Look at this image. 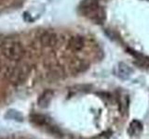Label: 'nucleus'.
<instances>
[{
  "label": "nucleus",
  "instance_id": "20e7f679",
  "mask_svg": "<svg viewBox=\"0 0 149 139\" xmlns=\"http://www.w3.org/2000/svg\"><path fill=\"white\" fill-rule=\"evenodd\" d=\"M85 45V40L81 36H73L68 41V47L74 51L81 50Z\"/></svg>",
  "mask_w": 149,
  "mask_h": 139
},
{
  "label": "nucleus",
  "instance_id": "f257e3e1",
  "mask_svg": "<svg viewBox=\"0 0 149 139\" xmlns=\"http://www.w3.org/2000/svg\"><path fill=\"white\" fill-rule=\"evenodd\" d=\"M2 53L10 60H19L22 58L24 50L16 40H7L2 45Z\"/></svg>",
  "mask_w": 149,
  "mask_h": 139
},
{
  "label": "nucleus",
  "instance_id": "7ed1b4c3",
  "mask_svg": "<svg viewBox=\"0 0 149 139\" xmlns=\"http://www.w3.org/2000/svg\"><path fill=\"white\" fill-rule=\"evenodd\" d=\"M132 72H133L132 69L130 67H129L127 64L123 63V62L118 63V67H116V76H118V78H120V79H122V80H126V79H128Z\"/></svg>",
  "mask_w": 149,
  "mask_h": 139
},
{
  "label": "nucleus",
  "instance_id": "f03ea898",
  "mask_svg": "<svg viewBox=\"0 0 149 139\" xmlns=\"http://www.w3.org/2000/svg\"><path fill=\"white\" fill-rule=\"evenodd\" d=\"M39 41L40 44L45 46V47H51V46H54L56 43H57V35L54 32H46L40 35Z\"/></svg>",
  "mask_w": 149,
  "mask_h": 139
}]
</instances>
